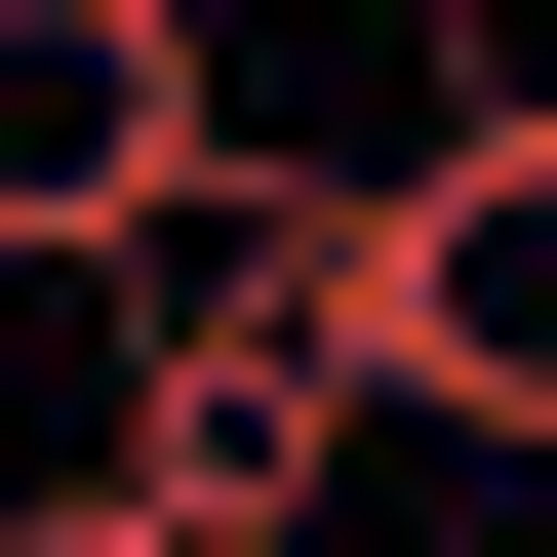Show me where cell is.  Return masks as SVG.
I'll return each instance as SVG.
<instances>
[{
  "mask_svg": "<svg viewBox=\"0 0 557 557\" xmlns=\"http://www.w3.org/2000/svg\"><path fill=\"white\" fill-rule=\"evenodd\" d=\"M359 398H398V438H478V478L557 438V81H518V40L359 160Z\"/></svg>",
  "mask_w": 557,
  "mask_h": 557,
  "instance_id": "6da1fadb",
  "label": "cell"
},
{
  "mask_svg": "<svg viewBox=\"0 0 557 557\" xmlns=\"http://www.w3.org/2000/svg\"><path fill=\"white\" fill-rule=\"evenodd\" d=\"M199 160H239V40L199 0H0V278H120Z\"/></svg>",
  "mask_w": 557,
  "mask_h": 557,
  "instance_id": "7a4b0ae2",
  "label": "cell"
},
{
  "mask_svg": "<svg viewBox=\"0 0 557 557\" xmlns=\"http://www.w3.org/2000/svg\"><path fill=\"white\" fill-rule=\"evenodd\" d=\"M0 557H239V518H199V478H120V438H81V478H40V518H0Z\"/></svg>",
  "mask_w": 557,
  "mask_h": 557,
  "instance_id": "3957f363",
  "label": "cell"
}]
</instances>
